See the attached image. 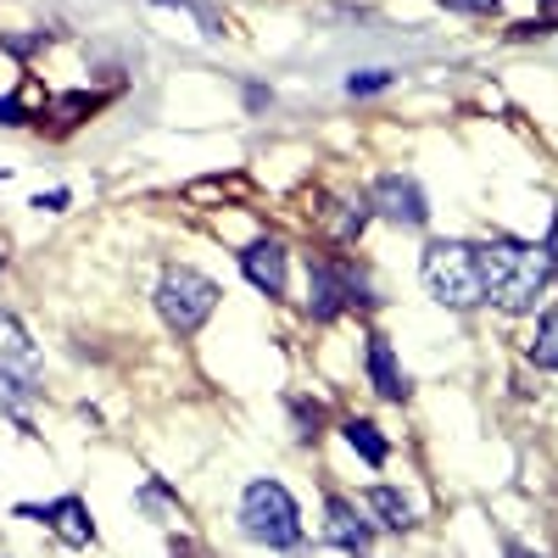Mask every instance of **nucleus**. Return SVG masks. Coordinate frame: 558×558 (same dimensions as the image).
Returning a JSON list of instances; mask_svg holds the SVG:
<instances>
[{
  "label": "nucleus",
  "instance_id": "1",
  "mask_svg": "<svg viewBox=\"0 0 558 558\" xmlns=\"http://www.w3.org/2000/svg\"><path fill=\"white\" fill-rule=\"evenodd\" d=\"M475 257H481V286L502 313H531L553 286V263L542 246L492 241V246H475Z\"/></svg>",
  "mask_w": 558,
  "mask_h": 558
},
{
  "label": "nucleus",
  "instance_id": "2",
  "mask_svg": "<svg viewBox=\"0 0 558 558\" xmlns=\"http://www.w3.org/2000/svg\"><path fill=\"white\" fill-rule=\"evenodd\" d=\"M425 286L441 307H481L486 286H481V257L470 241H430L425 252Z\"/></svg>",
  "mask_w": 558,
  "mask_h": 558
},
{
  "label": "nucleus",
  "instance_id": "3",
  "mask_svg": "<svg viewBox=\"0 0 558 558\" xmlns=\"http://www.w3.org/2000/svg\"><path fill=\"white\" fill-rule=\"evenodd\" d=\"M307 307L313 318H336L341 307H375V286L352 257H313L307 263Z\"/></svg>",
  "mask_w": 558,
  "mask_h": 558
},
{
  "label": "nucleus",
  "instance_id": "4",
  "mask_svg": "<svg viewBox=\"0 0 558 558\" xmlns=\"http://www.w3.org/2000/svg\"><path fill=\"white\" fill-rule=\"evenodd\" d=\"M241 525L252 542H268V547H296L302 542V514L291 492L279 481H252L246 497H241Z\"/></svg>",
  "mask_w": 558,
  "mask_h": 558
},
{
  "label": "nucleus",
  "instance_id": "5",
  "mask_svg": "<svg viewBox=\"0 0 558 558\" xmlns=\"http://www.w3.org/2000/svg\"><path fill=\"white\" fill-rule=\"evenodd\" d=\"M213 307H218V286H213L207 274H196V268H168V274H162V286H157V313H162L168 330L196 336L202 324L213 318Z\"/></svg>",
  "mask_w": 558,
  "mask_h": 558
},
{
  "label": "nucleus",
  "instance_id": "6",
  "mask_svg": "<svg viewBox=\"0 0 558 558\" xmlns=\"http://www.w3.org/2000/svg\"><path fill=\"white\" fill-rule=\"evenodd\" d=\"M368 207L386 213L391 223H408V229H418V223L430 218L425 191H418V179H413V173H386V179H375V191H368Z\"/></svg>",
  "mask_w": 558,
  "mask_h": 558
},
{
  "label": "nucleus",
  "instance_id": "7",
  "mask_svg": "<svg viewBox=\"0 0 558 558\" xmlns=\"http://www.w3.org/2000/svg\"><path fill=\"white\" fill-rule=\"evenodd\" d=\"M241 268H246V279H252L263 296H286L291 257H286V246H279V241H252V246L241 252Z\"/></svg>",
  "mask_w": 558,
  "mask_h": 558
},
{
  "label": "nucleus",
  "instance_id": "8",
  "mask_svg": "<svg viewBox=\"0 0 558 558\" xmlns=\"http://www.w3.org/2000/svg\"><path fill=\"white\" fill-rule=\"evenodd\" d=\"M17 514L57 525V536H62V542H73V547L96 542V520H89V508H84L78 497H57V502H45V508H17Z\"/></svg>",
  "mask_w": 558,
  "mask_h": 558
},
{
  "label": "nucleus",
  "instance_id": "9",
  "mask_svg": "<svg viewBox=\"0 0 558 558\" xmlns=\"http://www.w3.org/2000/svg\"><path fill=\"white\" fill-rule=\"evenodd\" d=\"M0 375H17V380H39V352L28 341V330L12 318V313H0Z\"/></svg>",
  "mask_w": 558,
  "mask_h": 558
},
{
  "label": "nucleus",
  "instance_id": "10",
  "mask_svg": "<svg viewBox=\"0 0 558 558\" xmlns=\"http://www.w3.org/2000/svg\"><path fill=\"white\" fill-rule=\"evenodd\" d=\"M324 531H330V542L347 547V553H363L368 542H375V525H368V520L357 514V502H347V497L324 502Z\"/></svg>",
  "mask_w": 558,
  "mask_h": 558
},
{
  "label": "nucleus",
  "instance_id": "11",
  "mask_svg": "<svg viewBox=\"0 0 558 558\" xmlns=\"http://www.w3.org/2000/svg\"><path fill=\"white\" fill-rule=\"evenodd\" d=\"M368 380H375V391L386 397V402H402L413 386H408V375H402V363H397V352H391V341L386 336H368Z\"/></svg>",
  "mask_w": 558,
  "mask_h": 558
},
{
  "label": "nucleus",
  "instance_id": "12",
  "mask_svg": "<svg viewBox=\"0 0 558 558\" xmlns=\"http://www.w3.org/2000/svg\"><path fill=\"white\" fill-rule=\"evenodd\" d=\"M363 508L375 514L386 531H413V502L397 492V486H368L363 492Z\"/></svg>",
  "mask_w": 558,
  "mask_h": 558
},
{
  "label": "nucleus",
  "instance_id": "13",
  "mask_svg": "<svg viewBox=\"0 0 558 558\" xmlns=\"http://www.w3.org/2000/svg\"><path fill=\"white\" fill-rule=\"evenodd\" d=\"M341 436H347V447L363 458V463H375V470H380V463L391 458V447H386V436L375 430V425H368V418H347V425H341Z\"/></svg>",
  "mask_w": 558,
  "mask_h": 558
},
{
  "label": "nucleus",
  "instance_id": "14",
  "mask_svg": "<svg viewBox=\"0 0 558 558\" xmlns=\"http://www.w3.org/2000/svg\"><path fill=\"white\" fill-rule=\"evenodd\" d=\"M17 84H23V62H17V51L7 45V51H0V123H23Z\"/></svg>",
  "mask_w": 558,
  "mask_h": 558
},
{
  "label": "nucleus",
  "instance_id": "15",
  "mask_svg": "<svg viewBox=\"0 0 558 558\" xmlns=\"http://www.w3.org/2000/svg\"><path fill=\"white\" fill-rule=\"evenodd\" d=\"M531 363L536 368H558V307H547L542 313V324H536V336H531Z\"/></svg>",
  "mask_w": 558,
  "mask_h": 558
},
{
  "label": "nucleus",
  "instance_id": "16",
  "mask_svg": "<svg viewBox=\"0 0 558 558\" xmlns=\"http://www.w3.org/2000/svg\"><path fill=\"white\" fill-rule=\"evenodd\" d=\"M363 223H368V202H363V196L336 207V235H347V241H352V235H363Z\"/></svg>",
  "mask_w": 558,
  "mask_h": 558
},
{
  "label": "nucleus",
  "instance_id": "17",
  "mask_svg": "<svg viewBox=\"0 0 558 558\" xmlns=\"http://www.w3.org/2000/svg\"><path fill=\"white\" fill-rule=\"evenodd\" d=\"M386 84H391V73H386V68H363V73H352V78H347L352 96H375V89H386Z\"/></svg>",
  "mask_w": 558,
  "mask_h": 558
},
{
  "label": "nucleus",
  "instance_id": "18",
  "mask_svg": "<svg viewBox=\"0 0 558 558\" xmlns=\"http://www.w3.org/2000/svg\"><path fill=\"white\" fill-rule=\"evenodd\" d=\"M441 7H452V12H470V17H497L502 0H441Z\"/></svg>",
  "mask_w": 558,
  "mask_h": 558
},
{
  "label": "nucleus",
  "instance_id": "19",
  "mask_svg": "<svg viewBox=\"0 0 558 558\" xmlns=\"http://www.w3.org/2000/svg\"><path fill=\"white\" fill-rule=\"evenodd\" d=\"M89 107H96V101H89V96H68V101H57L51 112H57V118H84Z\"/></svg>",
  "mask_w": 558,
  "mask_h": 558
},
{
  "label": "nucleus",
  "instance_id": "20",
  "mask_svg": "<svg viewBox=\"0 0 558 558\" xmlns=\"http://www.w3.org/2000/svg\"><path fill=\"white\" fill-rule=\"evenodd\" d=\"M542 252H547V263H553V274H558V213H553V229H547V246H542Z\"/></svg>",
  "mask_w": 558,
  "mask_h": 558
}]
</instances>
